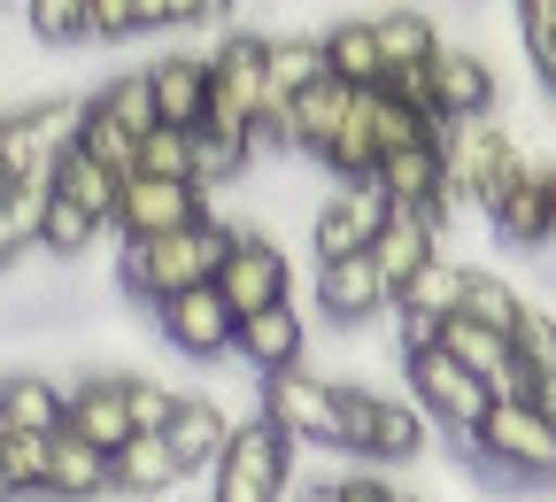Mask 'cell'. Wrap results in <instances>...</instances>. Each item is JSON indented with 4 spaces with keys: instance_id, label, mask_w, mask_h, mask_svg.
<instances>
[{
    "instance_id": "ab89813d",
    "label": "cell",
    "mask_w": 556,
    "mask_h": 502,
    "mask_svg": "<svg viewBox=\"0 0 556 502\" xmlns=\"http://www.w3.org/2000/svg\"><path fill=\"white\" fill-rule=\"evenodd\" d=\"M86 39H139L131 0H86Z\"/></svg>"
},
{
    "instance_id": "1f68e13d",
    "label": "cell",
    "mask_w": 556,
    "mask_h": 502,
    "mask_svg": "<svg viewBox=\"0 0 556 502\" xmlns=\"http://www.w3.org/2000/svg\"><path fill=\"white\" fill-rule=\"evenodd\" d=\"M86 101L101 109V116H116L131 139L155 124V86H148V70H116V78H101V86H86Z\"/></svg>"
},
{
    "instance_id": "d6a6232c",
    "label": "cell",
    "mask_w": 556,
    "mask_h": 502,
    "mask_svg": "<svg viewBox=\"0 0 556 502\" xmlns=\"http://www.w3.org/2000/svg\"><path fill=\"white\" fill-rule=\"evenodd\" d=\"M518 302H526V286H518V278L486 271V263H464V302H456L464 317H479V325H503V332H510Z\"/></svg>"
},
{
    "instance_id": "60d3db41",
    "label": "cell",
    "mask_w": 556,
    "mask_h": 502,
    "mask_svg": "<svg viewBox=\"0 0 556 502\" xmlns=\"http://www.w3.org/2000/svg\"><path fill=\"white\" fill-rule=\"evenodd\" d=\"M518 394H526V402H533V410L556 425V379H533V387H518Z\"/></svg>"
},
{
    "instance_id": "8992f818",
    "label": "cell",
    "mask_w": 556,
    "mask_h": 502,
    "mask_svg": "<svg viewBox=\"0 0 556 502\" xmlns=\"http://www.w3.org/2000/svg\"><path fill=\"white\" fill-rule=\"evenodd\" d=\"M526 155V139L503 124V109H486V116H456L441 131V171H448V209H486V193H495Z\"/></svg>"
},
{
    "instance_id": "52a82bcc",
    "label": "cell",
    "mask_w": 556,
    "mask_h": 502,
    "mask_svg": "<svg viewBox=\"0 0 556 502\" xmlns=\"http://www.w3.org/2000/svg\"><path fill=\"white\" fill-rule=\"evenodd\" d=\"M471 464H503V472H518V479L556 494V425L526 394H495L486 417L471 425Z\"/></svg>"
},
{
    "instance_id": "277c9868",
    "label": "cell",
    "mask_w": 556,
    "mask_h": 502,
    "mask_svg": "<svg viewBox=\"0 0 556 502\" xmlns=\"http://www.w3.org/2000/svg\"><path fill=\"white\" fill-rule=\"evenodd\" d=\"M201 479H208L201 502H278L294 479V441L270 417H240L225 434V449L201 464Z\"/></svg>"
},
{
    "instance_id": "4316f807",
    "label": "cell",
    "mask_w": 556,
    "mask_h": 502,
    "mask_svg": "<svg viewBox=\"0 0 556 502\" xmlns=\"http://www.w3.org/2000/svg\"><path fill=\"white\" fill-rule=\"evenodd\" d=\"M54 425H62V379L54 372L0 379V434H54Z\"/></svg>"
},
{
    "instance_id": "7a4b0ae2",
    "label": "cell",
    "mask_w": 556,
    "mask_h": 502,
    "mask_svg": "<svg viewBox=\"0 0 556 502\" xmlns=\"http://www.w3.org/2000/svg\"><path fill=\"white\" fill-rule=\"evenodd\" d=\"M433 449V425L402 387H371V379H340V456L348 464H417Z\"/></svg>"
},
{
    "instance_id": "9c48e42d",
    "label": "cell",
    "mask_w": 556,
    "mask_h": 502,
    "mask_svg": "<svg viewBox=\"0 0 556 502\" xmlns=\"http://www.w3.org/2000/svg\"><path fill=\"white\" fill-rule=\"evenodd\" d=\"M255 124H263V32H232L208 54V131L255 148Z\"/></svg>"
},
{
    "instance_id": "f1b7e54d",
    "label": "cell",
    "mask_w": 556,
    "mask_h": 502,
    "mask_svg": "<svg viewBox=\"0 0 556 502\" xmlns=\"http://www.w3.org/2000/svg\"><path fill=\"white\" fill-rule=\"evenodd\" d=\"M39 209H47V186H0V271L31 263V248H39Z\"/></svg>"
},
{
    "instance_id": "8d00e7d4",
    "label": "cell",
    "mask_w": 556,
    "mask_h": 502,
    "mask_svg": "<svg viewBox=\"0 0 556 502\" xmlns=\"http://www.w3.org/2000/svg\"><path fill=\"white\" fill-rule=\"evenodd\" d=\"M0 472H9V487L24 502H47V434H0Z\"/></svg>"
},
{
    "instance_id": "3957f363",
    "label": "cell",
    "mask_w": 556,
    "mask_h": 502,
    "mask_svg": "<svg viewBox=\"0 0 556 502\" xmlns=\"http://www.w3.org/2000/svg\"><path fill=\"white\" fill-rule=\"evenodd\" d=\"M402 394H409L417 410H426L433 441H441L456 464H471V425L486 417L495 387H486L479 372H464L441 340H426V348H402Z\"/></svg>"
},
{
    "instance_id": "9a60e30c",
    "label": "cell",
    "mask_w": 556,
    "mask_h": 502,
    "mask_svg": "<svg viewBox=\"0 0 556 502\" xmlns=\"http://www.w3.org/2000/svg\"><path fill=\"white\" fill-rule=\"evenodd\" d=\"M309 302H317V317H325L332 332H356V325H379V317H387V278H379V263L356 248V255L317 263Z\"/></svg>"
},
{
    "instance_id": "6da1fadb",
    "label": "cell",
    "mask_w": 556,
    "mask_h": 502,
    "mask_svg": "<svg viewBox=\"0 0 556 502\" xmlns=\"http://www.w3.org/2000/svg\"><path fill=\"white\" fill-rule=\"evenodd\" d=\"M232 217L225 209H208V217L178 225V233H148V240H116V302L131 310H155L163 294H178V286H201L217 278L225 248H232Z\"/></svg>"
},
{
    "instance_id": "2e32d148",
    "label": "cell",
    "mask_w": 556,
    "mask_h": 502,
    "mask_svg": "<svg viewBox=\"0 0 556 502\" xmlns=\"http://www.w3.org/2000/svg\"><path fill=\"white\" fill-rule=\"evenodd\" d=\"M448 217H456V209H402V201H387V217H379V233H371V248H364V255L379 263V278H387V294L441 248Z\"/></svg>"
},
{
    "instance_id": "83f0119b",
    "label": "cell",
    "mask_w": 556,
    "mask_h": 502,
    "mask_svg": "<svg viewBox=\"0 0 556 502\" xmlns=\"http://www.w3.org/2000/svg\"><path fill=\"white\" fill-rule=\"evenodd\" d=\"M317 39H325V78H340V86H379V39H371V16L317 24Z\"/></svg>"
},
{
    "instance_id": "f35d334b",
    "label": "cell",
    "mask_w": 556,
    "mask_h": 502,
    "mask_svg": "<svg viewBox=\"0 0 556 502\" xmlns=\"http://www.w3.org/2000/svg\"><path fill=\"white\" fill-rule=\"evenodd\" d=\"M340 502H417V494L394 487V479H379V464H348L340 472Z\"/></svg>"
},
{
    "instance_id": "5b68a950",
    "label": "cell",
    "mask_w": 556,
    "mask_h": 502,
    "mask_svg": "<svg viewBox=\"0 0 556 502\" xmlns=\"http://www.w3.org/2000/svg\"><path fill=\"white\" fill-rule=\"evenodd\" d=\"M255 417H270L294 449H340V379L294 355L255 379Z\"/></svg>"
},
{
    "instance_id": "44dd1931",
    "label": "cell",
    "mask_w": 556,
    "mask_h": 502,
    "mask_svg": "<svg viewBox=\"0 0 556 502\" xmlns=\"http://www.w3.org/2000/svg\"><path fill=\"white\" fill-rule=\"evenodd\" d=\"M433 340H441V348L456 355L464 372H479V379L495 387V394H518V364H510V332H503V325H479V317L448 310Z\"/></svg>"
},
{
    "instance_id": "b9f144b4",
    "label": "cell",
    "mask_w": 556,
    "mask_h": 502,
    "mask_svg": "<svg viewBox=\"0 0 556 502\" xmlns=\"http://www.w3.org/2000/svg\"><path fill=\"white\" fill-rule=\"evenodd\" d=\"M0 502H24V494H16V487H9V472H0Z\"/></svg>"
},
{
    "instance_id": "ac0fdd59",
    "label": "cell",
    "mask_w": 556,
    "mask_h": 502,
    "mask_svg": "<svg viewBox=\"0 0 556 502\" xmlns=\"http://www.w3.org/2000/svg\"><path fill=\"white\" fill-rule=\"evenodd\" d=\"M371 186L402 209H448V171H441V139H409L371 163Z\"/></svg>"
},
{
    "instance_id": "d590c367",
    "label": "cell",
    "mask_w": 556,
    "mask_h": 502,
    "mask_svg": "<svg viewBox=\"0 0 556 502\" xmlns=\"http://www.w3.org/2000/svg\"><path fill=\"white\" fill-rule=\"evenodd\" d=\"M131 171L193 178V131H178V124H148V131H139V163H131Z\"/></svg>"
},
{
    "instance_id": "cb8c5ba5",
    "label": "cell",
    "mask_w": 556,
    "mask_h": 502,
    "mask_svg": "<svg viewBox=\"0 0 556 502\" xmlns=\"http://www.w3.org/2000/svg\"><path fill=\"white\" fill-rule=\"evenodd\" d=\"M232 425H240V417H225V410L208 402L201 387H178V410H170V425H163V441L178 449V464H186V472H201L208 456L225 449V434H232Z\"/></svg>"
},
{
    "instance_id": "30bf717a",
    "label": "cell",
    "mask_w": 556,
    "mask_h": 502,
    "mask_svg": "<svg viewBox=\"0 0 556 502\" xmlns=\"http://www.w3.org/2000/svg\"><path fill=\"white\" fill-rule=\"evenodd\" d=\"M208 286L225 294V310H232V317H248V310H263V302H294V255L278 248L263 225H240Z\"/></svg>"
},
{
    "instance_id": "484cf974",
    "label": "cell",
    "mask_w": 556,
    "mask_h": 502,
    "mask_svg": "<svg viewBox=\"0 0 556 502\" xmlns=\"http://www.w3.org/2000/svg\"><path fill=\"white\" fill-rule=\"evenodd\" d=\"M456 302H464V263H456L448 248H433V255L387 294V310H402V317H433V325H441Z\"/></svg>"
},
{
    "instance_id": "e0dca14e",
    "label": "cell",
    "mask_w": 556,
    "mask_h": 502,
    "mask_svg": "<svg viewBox=\"0 0 556 502\" xmlns=\"http://www.w3.org/2000/svg\"><path fill=\"white\" fill-rule=\"evenodd\" d=\"M178 479H201V472H186L163 434H131V441L109 456V494H116V502H170Z\"/></svg>"
},
{
    "instance_id": "ffe728a7",
    "label": "cell",
    "mask_w": 556,
    "mask_h": 502,
    "mask_svg": "<svg viewBox=\"0 0 556 502\" xmlns=\"http://www.w3.org/2000/svg\"><path fill=\"white\" fill-rule=\"evenodd\" d=\"M47 502H109V449H93L86 434L54 425L47 434Z\"/></svg>"
},
{
    "instance_id": "f546056e",
    "label": "cell",
    "mask_w": 556,
    "mask_h": 502,
    "mask_svg": "<svg viewBox=\"0 0 556 502\" xmlns=\"http://www.w3.org/2000/svg\"><path fill=\"white\" fill-rule=\"evenodd\" d=\"M101 233H109L101 217H86L78 201L47 193V209H39V255H62V263H78V255H93V240H101Z\"/></svg>"
},
{
    "instance_id": "836d02e7",
    "label": "cell",
    "mask_w": 556,
    "mask_h": 502,
    "mask_svg": "<svg viewBox=\"0 0 556 502\" xmlns=\"http://www.w3.org/2000/svg\"><path fill=\"white\" fill-rule=\"evenodd\" d=\"M24 32L39 54H78L86 47V0H24Z\"/></svg>"
},
{
    "instance_id": "8fae6325",
    "label": "cell",
    "mask_w": 556,
    "mask_h": 502,
    "mask_svg": "<svg viewBox=\"0 0 556 502\" xmlns=\"http://www.w3.org/2000/svg\"><path fill=\"white\" fill-rule=\"evenodd\" d=\"M193 217H208V193H201L193 178H155V171H124L109 233H116V240H148V233H178V225H193Z\"/></svg>"
},
{
    "instance_id": "4fadbf2b",
    "label": "cell",
    "mask_w": 556,
    "mask_h": 502,
    "mask_svg": "<svg viewBox=\"0 0 556 502\" xmlns=\"http://www.w3.org/2000/svg\"><path fill=\"white\" fill-rule=\"evenodd\" d=\"M379 217H387V193H379L371 178H325V193H317V209H309V248H317V263L371 248Z\"/></svg>"
},
{
    "instance_id": "d6986e66",
    "label": "cell",
    "mask_w": 556,
    "mask_h": 502,
    "mask_svg": "<svg viewBox=\"0 0 556 502\" xmlns=\"http://www.w3.org/2000/svg\"><path fill=\"white\" fill-rule=\"evenodd\" d=\"M232 355L255 372H278V364H294V355H309V325L294 302H263L248 317H232Z\"/></svg>"
},
{
    "instance_id": "4dcf8cb0",
    "label": "cell",
    "mask_w": 556,
    "mask_h": 502,
    "mask_svg": "<svg viewBox=\"0 0 556 502\" xmlns=\"http://www.w3.org/2000/svg\"><path fill=\"white\" fill-rule=\"evenodd\" d=\"M510 16H518V47H526L533 86L556 101V0H510Z\"/></svg>"
},
{
    "instance_id": "7402d4cb",
    "label": "cell",
    "mask_w": 556,
    "mask_h": 502,
    "mask_svg": "<svg viewBox=\"0 0 556 502\" xmlns=\"http://www.w3.org/2000/svg\"><path fill=\"white\" fill-rule=\"evenodd\" d=\"M148 86H155V124H178V131L208 124V54H163V62H148Z\"/></svg>"
},
{
    "instance_id": "5bb4252c",
    "label": "cell",
    "mask_w": 556,
    "mask_h": 502,
    "mask_svg": "<svg viewBox=\"0 0 556 502\" xmlns=\"http://www.w3.org/2000/svg\"><path fill=\"white\" fill-rule=\"evenodd\" d=\"M426 101H433L441 124H456V116H486V109H503V78H495V62H486L479 47L441 39L433 62H426Z\"/></svg>"
},
{
    "instance_id": "7c38bea8",
    "label": "cell",
    "mask_w": 556,
    "mask_h": 502,
    "mask_svg": "<svg viewBox=\"0 0 556 502\" xmlns=\"http://www.w3.org/2000/svg\"><path fill=\"white\" fill-rule=\"evenodd\" d=\"M155 332H163V348L170 355H186V364H217V355L232 348V310H225V294L217 286H178V294H163L155 310Z\"/></svg>"
},
{
    "instance_id": "ba28073f",
    "label": "cell",
    "mask_w": 556,
    "mask_h": 502,
    "mask_svg": "<svg viewBox=\"0 0 556 502\" xmlns=\"http://www.w3.org/2000/svg\"><path fill=\"white\" fill-rule=\"evenodd\" d=\"M486 225H495V240L503 248H518V255H541L548 240H556V155H518V171L486 193Z\"/></svg>"
},
{
    "instance_id": "e575fe53",
    "label": "cell",
    "mask_w": 556,
    "mask_h": 502,
    "mask_svg": "<svg viewBox=\"0 0 556 502\" xmlns=\"http://www.w3.org/2000/svg\"><path fill=\"white\" fill-rule=\"evenodd\" d=\"M240 0H131L139 32H193V24H225Z\"/></svg>"
},
{
    "instance_id": "d4e9b609",
    "label": "cell",
    "mask_w": 556,
    "mask_h": 502,
    "mask_svg": "<svg viewBox=\"0 0 556 502\" xmlns=\"http://www.w3.org/2000/svg\"><path fill=\"white\" fill-rule=\"evenodd\" d=\"M116 186H124V171H109L101 155H86L78 139H70V148L54 155V171H47V193H62V201H78L86 217H116Z\"/></svg>"
},
{
    "instance_id": "74e56055",
    "label": "cell",
    "mask_w": 556,
    "mask_h": 502,
    "mask_svg": "<svg viewBox=\"0 0 556 502\" xmlns=\"http://www.w3.org/2000/svg\"><path fill=\"white\" fill-rule=\"evenodd\" d=\"M124 410H131V434H163L178 410V387H163L155 372H124Z\"/></svg>"
},
{
    "instance_id": "603a6c76",
    "label": "cell",
    "mask_w": 556,
    "mask_h": 502,
    "mask_svg": "<svg viewBox=\"0 0 556 502\" xmlns=\"http://www.w3.org/2000/svg\"><path fill=\"white\" fill-rule=\"evenodd\" d=\"M371 39H379V78H402V70H426L448 32H441L433 9H409V0H402V9H379L371 16Z\"/></svg>"
}]
</instances>
